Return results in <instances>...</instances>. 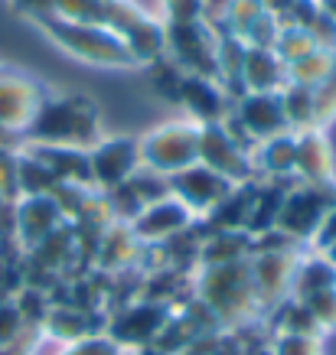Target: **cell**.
Wrapping results in <instances>:
<instances>
[{
    "label": "cell",
    "instance_id": "cell-12",
    "mask_svg": "<svg viewBox=\"0 0 336 355\" xmlns=\"http://www.w3.org/2000/svg\"><path fill=\"white\" fill-rule=\"evenodd\" d=\"M232 186L235 183H228L226 176H219L216 170H209L206 163H199V160L170 176V196H176L196 218H206L228 196Z\"/></svg>",
    "mask_w": 336,
    "mask_h": 355
},
{
    "label": "cell",
    "instance_id": "cell-28",
    "mask_svg": "<svg viewBox=\"0 0 336 355\" xmlns=\"http://www.w3.org/2000/svg\"><path fill=\"white\" fill-rule=\"evenodd\" d=\"M131 189V196L144 205H151V202H160V199H167L170 196V176H163V173L151 170V166H141V170L131 176L128 183H124Z\"/></svg>",
    "mask_w": 336,
    "mask_h": 355
},
{
    "label": "cell",
    "instance_id": "cell-3",
    "mask_svg": "<svg viewBox=\"0 0 336 355\" xmlns=\"http://www.w3.org/2000/svg\"><path fill=\"white\" fill-rule=\"evenodd\" d=\"M36 23L59 49H65L82 62L101 65V69H137V59L131 55L124 40L105 23H69L53 13L40 17Z\"/></svg>",
    "mask_w": 336,
    "mask_h": 355
},
{
    "label": "cell",
    "instance_id": "cell-10",
    "mask_svg": "<svg viewBox=\"0 0 336 355\" xmlns=\"http://www.w3.org/2000/svg\"><path fill=\"white\" fill-rule=\"evenodd\" d=\"M199 163H206L209 170L226 176L228 183H251V180H258L251 150L242 147L222 124L199 128Z\"/></svg>",
    "mask_w": 336,
    "mask_h": 355
},
{
    "label": "cell",
    "instance_id": "cell-36",
    "mask_svg": "<svg viewBox=\"0 0 336 355\" xmlns=\"http://www.w3.org/2000/svg\"><path fill=\"white\" fill-rule=\"evenodd\" d=\"M307 33H310V40H314L317 49H326V53H336V20L330 17V13L320 7V13H317L314 20L304 26Z\"/></svg>",
    "mask_w": 336,
    "mask_h": 355
},
{
    "label": "cell",
    "instance_id": "cell-11",
    "mask_svg": "<svg viewBox=\"0 0 336 355\" xmlns=\"http://www.w3.org/2000/svg\"><path fill=\"white\" fill-rule=\"evenodd\" d=\"M196 222H199V218H196L176 196H167V199H160V202L144 205L128 225L144 248H157V245L174 241L176 235H183L186 228H193Z\"/></svg>",
    "mask_w": 336,
    "mask_h": 355
},
{
    "label": "cell",
    "instance_id": "cell-6",
    "mask_svg": "<svg viewBox=\"0 0 336 355\" xmlns=\"http://www.w3.org/2000/svg\"><path fill=\"white\" fill-rule=\"evenodd\" d=\"M163 36H167V59L180 72L216 78L219 33L212 26H206L203 20L163 23Z\"/></svg>",
    "mask_w": 336,
    "mask_h": 355
},
{
    "label": "cell",
    "instance_id": "cell-26",
    "mask_svg": "<svg viewBox=\"0 0 336 355\" xmlns=\"http://www.w3.org/2000/svg\"><path fill=\"white\" fill-rule=\"evenodd\" d=\"M333 72H336V53L314 49L310 55H304V59H297V62L287 65V82H291V85L317 88V85H324Z\"/></svg>",
    "mask_w": 336,
    "mask_h": 355
},
{
    "label": "cell",
    "instance_id": "cell-38",
    "mask_svg": "<svg viewBox=\"0 0 336 355\" xmlns=\"http://www.w3.org/2000/svg\"><path fill=\"white\" fill-rule=\"evenodd\" d=\"M20 333H23V316L17 310V303L0 300V349L13 345Z\"/></svg>",
    "mask_w": 336,
    "mask_h": 355
},
{
    "label": "cell",
    "instance_id": "cell-18",
    "mask_svg": "<svg viewBox=\"0 0 336 355\" xmlns=\"http://www.w3.org/2000/svg\"><path fill=\"white\" fill-rule=\"evenodd\" d=\"M141 254H144V245L137 241V235L131 232L128 222H111L101 238L95 245V264L98 270L105 274H121V270H131L134 264H141Z\"/></svg>",
    "mask_w": 336,
    "mask_h": 355
},
{
    "label": "cell",
    "instance_id": "cell-30",
    "mask_svg": "<svg viewBox=\"0 0 336 355\" xmlns=\"http://www.w3.org/2000/svg\"><path fill=\"white\" fill-rule=\"evenodd\" d=\"M111 0H53V17L69 23H105Z\"/></svg>",
    "mask_w": 336,
    "mask_h": 355
},
{
    "label": "cell",
    "instance_id": "cell-32",
    "mask_svg": "<svg viewBox=\"0 0 336 355\" xmlns=\"http://www.w3.org/2000/svg\"><path fill=\"white\" fill-rule=\"evenodd\" d=\"M264 10V3L261 0H232V7H228V23H226V33H232V36H245V33L255 26V20H258Z\"/></svg>",
    "mask_w": 336,
    "mask_h": 355
},
{
    "label": "cell",
    "instance_id": "cell-43",
    "mask_svg": "<svg viewBox=\"0 0 336 355\" xmlns=\"http://www.w3.org/2000/svg\"><path fill=\"white\" fill-rule=\"evenodd\" d=\"M131 10H137L141 17L153 23H167V0H124Z\"/></svg>",
    "mask_w": 336,
    "mask_h": 355
},
{
    "label": "cell",
    "instance_id": "cell-1",
    "mask_svg": "<svg viewBox=\"0 0 336 355\" xmlns=\"http://www.w3.org/2000/svg\"><path fill=\"white\" fill-rule=\"evenodd\" d=\"M101 134V114L95 101L85 95H53L40 101V111L33 114L26 130L20 134L23 144L40 147H78L92 150Z\"/></svg>",
    "mask_w": 336,
    "mask_h": 355
},
{
    "label": "cell",
    "instance_id": "cell-14",
    "mask_svg": "<svg viewBox=\"0 0 336 355\" xmlns=\"http://www.w3.org/2000/svg\"><path fill=\"white\" fill-rule=\"evenodd\" d=\"M294 144H297L294 180L336 189V160H333V144L326 140V130L324 128L294 130Z\"/></svg>",
    "mask_w": 336,
    "mask_h": 355
},
{
    "label": "cell",
    "instance_id": "cell-27",
    "mask_svg": "<svg viewBox=\"0 0 336 355\" xmlns=\"http://www.w3.org/2000/svg\"><path fill=\"white\" fill-rule=\"evenodd\" d=\"M281 95V108H284V121L291 130H307V128H317L314 121V88H304V85H287L278 92Z\"/></svg>",
    "mask_w": 336,
    "mask_h": 355
},
{
    "label": "cell",
    "instance_id": "cell-35",
    "mask_svg": "<svg viewBox=\"0 0 336 355\" xmlns=\"http://www.w3.org/2000/svg\"><path fill=\"white\" fill-rule=\"evenodd\" d=\"M65 355H128L124 349H121L115 339H111L105 329L95 336H88V339H78V343H72L69 349H65Z\"/></svg>",
    "mask_w": 336,
    "mask_h": 355
},
{
    "label": "cell",
    "instance_id": "cell-25",
    "mask_svg": "<svg viewBox=\"0 0 336 355\" xmlns=\"http://www.w3.org/2000/svg\"><path fill=\"white\" fill-rule=\"evenodd\" d=\"M43 329L69 345L98 333L95 313L82 310V306H49V313H46V320H43Z\"/></svg>",
    "mask_w": 336,
    "mask_h": 355
},
{
    "label": "cell",
    "instance_id": "cell-45",
    "mask_svg": "<svg viewBox=\"0 0 336 355\" xmlns=\"http://www.w3.org/2000/svg\"><path fill=\"white\" fill-rule=\"evenodd\" d=\"M317 254H324V258H326V261H330V264H333V268H336V241H333V245H330V248H324V251H317Z\"/></svg>",
    "mask_w": 336,
    "mask_h": 355
},
{
    "label": "cell",
    "instance_id": "cell-13",
    "mask_svg": "<svg viewBox=\"0 0 336 355\" xmlns=\"http://www.w3.org/2000/svg\"><path fill=\"white\" fill-rule=\"evenodd\" d=\"M174 101L180 108L186 111V118L196 121L199 128H206V124H222L228 118V111H232V98L222 85H219V78H206V76H186L180 78V85H176V95Z\"/></svg>",
    "mask_w": 336,
    "mask_h": 355
},
{
    "label": "cell",
    "instance_id": "cell-37",
    "mask_svg": "<svg viewBox=\"0 0 336 355\" xmlns=\"http://www.w3.org/2000/svg\"><path fill=\"white\" fill-rule=\"evenodd\" d=\"M17 153L13 147H0V199H20L17 186Z\"/></svg>",
    "mask_w": 336,
    "mask_h": 355
},
{
    "label": "cell",
    "instance_id": "cell-42",
    "mask_svg": "<svg viewBox=\"0 0 336 355\" xmlns=\"http://www.w3.org/2000/svg\"><path fill=\"white\" fill-rule=\"evenodd\" d=\"M336 241V202H333V209L326 212V218H324V225L317 228V235H314V241H310V251H324V248H330Z\"/></svg>",
    "mask_w": 336,
    "mask_h": 355
},
{
    "label": "cell",
    "instance_id": "cell-19",
    "mask_svg": "<svg viewBox=\"0 0 336 355\" xmlns=\"http://www.w3.org/2000/svg\"><path fill=\"white\" fill-rule=\"evenodd\" d=\"M255 189H258V180L251 183H235L228 189V196L209 212L206 218H199L206 232H245L251 216V205H255Z\"/></svg>",
    "mask_w": 336,
    "mask_h": 355
},
{
    "label": "cell",
    "instance_id": "cell-29",
    "mask_svg": "<svg viewBox=\"0 0 336 355\" xmlns=\"http://www.w3.org/2000/svg\"><path fill=\"white\" fill-rule=\"evenodd\" d=\"M271 49L278 53V59H281L284 65H291V62H297V59L310 55L317 46H314V40H310V33H307L304 26H291V23H287V26L278 30V40H274Z\"/></svg>",
    "mask_w": 336,
    "mask_h": 355
},
{
    "label": "cell",
    "instance_id": "cell-24",
    "mask_svg": "<svg viewBox=\"0 0 336 355\" xmlns=\"http://www.w3.org/2000/svg\"><path fill=\"white\" fill-rule=\"evenodd\" d=\"M336 287V268L324 254H317L307 248L304 258L297 261V270H294V284H291V297L294 300H310L317 293L333 291Z\"/></svg>",
    "mask_w": 336,
    "mask_h": 355
},
{
    "label": "cell",
    "instance_id": "cell-41",
    "mask_svg": "<svg viewBox=\"0 0 336 355\" xmlns=\"http://www.w3.org/2000/svg\"><path fill=\"white\" fill-rule=\"evenodd\" d=\"M203 20L199 17V0H167V23Z\"/></svg>",
    "mask_w": 336,
    "mask_h": 355
},
{
    "label": "cell",
    "instance_id": "cell-2",
    "mask_svg": "<svg viewBox=\"0 0 336 355\" xmlns=\"http://www.w3.org/2000/svg\"><path fill=\"white\" fill-rule=\"evenodd\" d=\"M193 297H199L212 310L222 329H245L264 313L255 293L249 258L216 268H196Z\"/></svg>",
    "mask_w": 336,
    "mask_h": 355
},
{
    "label": "cell",
    "instance_id": "cell-17",
    "mask_svg": "<svg viewBox=\"0 0 336 355\" xmlns=\"http://www.w3.org/2000/svg\"><path fill=\"white\" fill-rule=\"evenodd\" d=\"M43 92L23 76H0V124L13 134H23L33 114L40 111Z\"/></svg>",
    "mask_w": 336,
    "mask_h": 355
},
{
    "label": "cell",
    "instance_id": "cell-23",
    "mask_svg": "<svg viewBox=\"0 0 336 355\" xmlns=\"http://www.w3.org/2000/svg\"><path fill=\"white\" fill-rule=\"evenodd\" d=\"M255 251V238L249 232H206L199 245L196 268H216V264H232L245 261Z\"/></svg>",
    "mask_w": 336,
    "mask_h": 355
},
{
    "label": "cell",
    "instance_id": "cell-7",
    "mask_svg": "<svg viewBox=\"0 0 336 355\" xmlns=\"http://www.w3.org/2000/svg\"><path fill=\"white\" fill-rule=\"evenodd\" d=\"M170 316H174V306H167V303H160V300L137 297V300L124 303L121 310L111 313L105 333H108L124 352H137V349H147V345L157 343V336H160V329L167 326Z\"/></svg>",
    "mask_w": 336,
    "mask_h": 355
},
{
    "label": "cell",
    "instance_id": "cell-47",
    "mask_svg": "<svg viewBox=\"0 0 336 355\" xmlns=\"http://www.w3.org/2000/svg\"><path fill=\"white\" fill-rule=\"evenodd\" d=\"M128 355H131V352H128Z\"/></svg>",
    "mask_w": 336,
    "mask_h": 355
},
{
    "label": "cell",
    "instance_id": "cell-20",
    "mask_svg": "<svg viewBox=\"0 0 336 355\" xmlns=\"http://www.w3.org/2000/svg\"><path fill=\"white\" fill-rule=\"evenodd\" d=\"M294 157H297L294 130H284L278 137L261 140L251 150L258 180H294Z\"/></svg>",
    "mask_w": 336,
    "mask_h": 355
},
{
    "label": "cell",
    "instance_id": "cell-5",
    "mask_svg": "<svg viewBox=\"0 0 336 355\" xmlns=\"http://www.w3.org/2000/svg\"><path fill=\"white\" fill-rule=\"evenodd\" d=\"M333 202H336V189L297 183L294 180L287 186V193H284V202H281V212H278L274 228L281 235H287L291 241H297L301 248H310L317 228L324 225V218L333 209Z\"/></svg>",
    "mask_w": 336,
    "mask_h": 355
},
{
    "label": "cell",
    "instance_id": "cell-46",
    "mask_svg": "<svg viewBox=\"0 0 336 355\" xmlns=\"http://www.w3.org/2000/svg\"><path fill=\"white\" fill-rule=\"evenodd\" d=\"M320 7H324L326 13H330V17H333L336 20V0H320Z\"/></svg>",
    "mask_w": 336,
    "mask_h": 355
},
{
    "label": "cell",
    "instance_id": "cell-16",
    "mask_svg": "<svg viewBox=\"0 0 336 355\" xmlns=\"http://www.w3.org/2000/svg\"><path fill=\"white\" fill-rule=\"evenodd\" d=\"M62 225H69L62 209L53 196H20L17 199V235L20 248L33 251L40 248L49 235H56Z\"/></svg>",
    "mask_w": 336,
    "mask_h": 355
},
{
    "label": "cell",
    "instance_id": "cell-8",
    "mask_svg": "<svg viewBox=\"0 0 336 355\" xmlns=\"http://www.w3.org/2000/svg\"><path fill=\"white\" fill-rule=\"evenodd\" d=\"M92 163V189L95 193H111L124 186L141 170V140L137 137H101L88 150Z\"/></svg>",
    "mask_w": 336,
    "mask_h": 355
},
{
    "label": "cell",
    "instance_id": "cell-39",
    "mask_svg": "<svg viewBox=\"0 0 336 355\" xmlns=\"http://www.w3.org/2000/svg\"><path fill=\"white\" fill-rule=\"evenodd\" d=\"M228 7H232V0H199V17L206 26H212L222 36L228 23Z\"/></svg>",
    "mask_w": 336,
    "mask_h": 355
},
{
    "label": "cell",
    "instance_id": "cell-31",
    "mask_svg": "<svg viewBox=\"0 0 336 355\" xmlns=\"http://www.w3.org/2000/svg\"><path fill=\"white\" fill-rule=\"evenodd\" d=\"M271 355H324V336H301V333H278L268 343Z\"/></svg>",
    "mask_w": 336,
    "mask_h": 355
},
{
    "label": "cell",
    "instance_id": "cell-21",
    "mask_svg": "<svg viewBox=\"0 0 336 355\" xmlns=\"http://www.w3.org/2000/svg\"><path fill=\"white\" fill-rule=\"evenodd\" d=\"M284 85H287V65L278 59V53L249 46L245 65H242V88L245 92H281Z\"/></svg>",
    "mask_w": 336,
    "mask_h": 355
},
{
    "label": "cell",
    "instance_id": "cell-9",
    "mask_svg": "<svg viewBox=\"0 0 336 355\" xmlns=\"http://www.w3.org/2000/svg\"><path fill=\"white\" fill-rule=\"evenodd\" d=\"M105 26L118 33L131 55L137 59V65H153L157 59L167 55V36H163V23H153L141 17L137 10H131L124 0H111Z\"/></svg>",
    "mask_w": 336,
    "mask_h": 355
},
{
    "label": "cell",
    "instance_id": "cell-34",
    "mask_svg": "<svg viewBox=\"0 0 336 355\" xmlns=\"http://www.w3.org/2000/svg\"><path fill=\"white\" fill-rule=\"evenodd\" d=\"M301 303H307V310H310V316L317 320L320 333H333L336 329V287L333 291L317 293L310 300H301Z\"/></svg>",
    "mask_w": 336,
    "mask_h": 355
},
{
    "label": "cell",
    "instance_id": "cell-22",
    "mask_svg": "<svg viewBox=\"0 0 336 355\" xmlns=\"http://www.w3.org/2000/svg\"><path fill=\"white\" fill-rule=\"evenodd\" d=\"M40 160L53 170L59 183L72 186H92V163H88V150L78 147H40V144H26Z\"/></svg>",
    "mask_w": 336,
    "mask_h": 355
},
{
    "label": "cell",
    "instance_id": "cell-44",
    "mask_svg": "<svg viewBox=\"0 0 336 355\" xmlns=\"http://www.w3.org/2000/svg\"><path fill=\"white\" fill-rule=\"evenodd\" d=\"M23 13H30L33 20H40L46 13H53V0H13Z\"/></svg>",
    "mask_w": 336,
    "mask_h": 355
},
{
    "label": "cell",
    "instance_id": "cell-4",
    "mask_svg": "<svg viewBox=\"0 0 336 355\" xmlns=\"http://www.w3.org/2000/svg\"><path fill=\"white\" fill-rule=\"evenodd\" d=\"M199 160V124L190 118L167 121L141 137V163L151 170L174 176Z\"/></svg>",
    "mask_w": 336,
    "mask_h": 355
},
{
    "label": "cell",
    "instance_id": "cell-40",
    "mask_svg": "<svg viewBox=\"0 0 336 355\" xmlns=\"http://www.w3.org/2000/svg\"><path fill=\"white\" fill-rule=\"evenodd\" d=\"M65 349H69V343H62V339H56L53 333H40L33 336V343L23 349V355H65Z\"/></svg>",
    "mask_w": 336,
    "mask_h": 355
},
{
    "label": "cell",
    "instance_id": "cell-33",
    "mask_svg": "<svg viewBox=\"0 0 336 355\" xmlns=\"http://www.w3.org/2000/svg\"><path fill=\"white\" fill-rule=\"evenodd\" d=\"M314 121L317 128H326L330 121H336V72L324 85L314 88Z\"/></svg>",
    "mask_w": 336,
    "mask_h": 355
},
{
    "label": "cell",
    "instance_id": "cell-15",
    "mask_svg": "<svg viewBox=\"0 0 336 355\" xmlns=\"http://www.w3.org/2000/svg\"><path fill=\"white\" fill-rule=\"evenodd\" d=\"M232 114L239 118V124L245 128L251 144H261V140L278 137L284 130H291L287 121H284L281 95L278 92H245L242 98H235Z\"/></svg>",
    "mask_w": 336,
    "mask_h": 355
}]
</instances>
